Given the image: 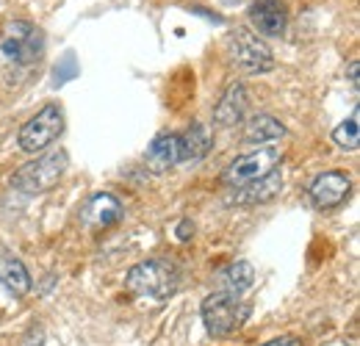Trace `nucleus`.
Here are the masks:
<instances>
[{
  "label": "nucleus",
  "mask_w": 360,
  "mask_h": 346,
  "mask_svg": "<svg viewBox=\"0 0 360 346\" xmlns=\"http://www.w3.org/2000/svg\"><path fill=\"white\" fill-rule=\"evenodd\" d=\"M125 286L139 300L164 302V300H169L178 291L180 271L175 269V263H169V260H141V263H136L134 269L128 271Z\"/></svg>",
  "instance_id": "nucleus-1"
},
{
  "label": "nucleus",
  "mask_w": 360,
  "mask_h": 346,
  "mask_svg": "<svg viewBox=\"0 0 360 346\" xmlns=\"http://www.w3.org/2000/svg\"><path fill=\"white\" fill-rule=\"evenodd\" d=\"M42 53H45V34L34 23L8 20L0 28V61L3 64L14 70H25V67H34L42 58Z\"/></svg>",
  "instance_id": "nucleus-2"
},
{
  "label": "nucleus",
  "mask_w": 360,
  "mask_h": 346,
  "mask_svg": "<svg viewBox=\"0 0 360 346\" xmlns=\"http://www.w3.org/2000/svg\"><path fill=\"white\" fill-rule=\"evenodd\" d=\"M200 313H202V324H205L211 338H227V335L238 333L247 324V319L252 313V305L244 302L236 294L214 291L211 297H205Z\"/></svg>",
  "instance_id": "nucleus-3"
},
{
  "label": "nucleus",
  "mask_w": 360,
  "mask_h": 346,
  "mask_svg": "<svg viewBox=\"0 0 360 346\" xmlns=\"http://www.w3.org/2000/svg\"><path fill=\"white\" fill-rule=\"evenodd\" d=\"M70 167V155L64 150H50L45 155H39L37 161H28L25 167H20L17 174L11 177V186L28 197L45 194L50 191Z\"/></svg>",
  "instance_id": "nucleus-4"
},
{
  "label": "nucleus",
  "mask_w": 360,
  "mask_h": 346,
  "mask_svg": "<svg viewBox=\"0 0 360 346\" xmlns=\"http://www.w3.org/2000/svg\"><path fill=\"white\" fill-rule=\"evenodd\" d=\"M280 161H283V150L274 147V144H264V147H255V150L238 155L225 169L222 180H225L230 188H238V186L255 183V180L271 174L280 167Z\"/></svg>",
  "instance_id": "nucleus-5"
},
{
  "label": "nucleus",
  "mask_w": 360,
  "mask_h": 346,
  "mask_svg": "<svg viewBox=\"0 0 360 346\" xmlns=\"http://www.w3.org/2000/svg\"><path fill=\"white\" fill-rule=\"evenodd\" d=\"M227 56L241 72H250V75L269 72L274 67V53L269 50V44L258 39L255 34H250L247 28H236L227 37Z\"/></svg>",
  "instance_id": "nucleus-6"
},
{
  "label": "nucleus",
  "mask_w": 360,
  "mask_h": 346,
  "mask_svg": "<svg viewBox=\"0 0 360 346\" xmlns=\"http://www.w3.org/2000/svg\"><path fill=\"white\" fill-rule=\"evenodd\" d=\"M64 130V111L56 103L39 108L22 128H20V150L22 153H42Z\"/></svg>",
  "instance_id": "nucleus-7"
},
{
  "label": "nucleus",
  "mask_w": 360,
  "mask_h": 346,
  "mask_svg": "<svg viewBox=\"0 0 360 346\" xmlns=\"http://www.w3.org/2000/svg\"><path fill=\"white\" fill-rule=\"evenodd\" d=\"M125 214L122 203L111 194V191H97L91 194L89 200L81 205L78 219H81V227L89 230V233H100V230H108L111 224H117Z\"/></svg>",
  "instance_id": "nucleus-8"
},
{
  "label": "nucleus",
  "mask_w": 360,
  "mask_h": 346,
  "mask_svg": "<svg viewBox=\"0 0 360 346\" xmlns=\"http://www.w3.org/2000/svg\"><path fill=\"white\" fill-rule=\"evenodd\" d=\"M352 191V180L349 174L344 172H321L316 174V180L311 183L308 194H311V203H314L319 211H333L338 208Z\"/></svg>",
  "instance_id": "nucleus-9"
},
{
  "label": "nucleus",
  "mask_w": 360,
  "mask_h": 346,
  "mask_svg": "<svg viewBox=\"0 0 360 346\" xmlns=\"http://www.w3.org/2000/svg\"><path fill=\"white\" fill-rule=\"evenodd\" d=\"M250 23L261 37H283L288 14L280 0H252L250 6Z\"/></svg>",
  "instance_id": "nucleus-10"
},
{
  "label": "nucleus",
  "mask_w": 360,
  "mask_h": 346,
  "mask_svg": "<svg viewBox=\"0 0 360 346\" xmlns=\"http://www.w3.org/2000/svg\"><path fill=\"white\" fill-rule=\"evenodd\" d=\"M283 188V174L280 169H274L271 174L255 180V183H247V186H238L233 188V194H227V205H258V203H269L280 194Z\"/></svg>",
  "instance_id": "nucleus-11"
},
{
  "label": "nucleus",
  "mask_w": 360,
  "mask_h": 346,
  "mask_svg": "<svg viewBox=\"0 0 360 346\" xmlns=\"http://www.w3.org/2000/svg\"><path fill=\"white\" fill-rule=\"evenodd\" d=\"M144 164L147 169L155 174H164L169 172L172 167L180 164V144H178V136L175 133H161L150 141L147 153H144Z\"/></svg>",
  "instance_id": "nucleus-12"
},
{
  "label": "nucleus",
  "mask_w": 360,
  "mask_h": 346,
  "mask_svg": "<svg viewBox=\"0 0 360 346\" xmlns=\"http://www.w3.org/2000/svg\"><path fill=\"white\" fill-rule=\"evenodd\" d=\"M0 286L14 297H25L31 291V274L25 263L3 247H0Z\"/></svg>",
  "instance_id": "nucleus-13"
},
{
  "label": "nucleus",
  "mask_w": 360,
  "mask_h": 346,
  "mask_svg": "<svg viewBox=\"0 0 360 346\" xmlns=\"http://www.w3.org/2000/svg\"><path fill=\"white\" fill-rule=\"evenodd\" d=\"M180 144V161L183 164H194L200 158L208 155L211 144H214V136H211V128L202 125V122H191L183 136H178Z\"/></svg>",
  "instance_id": "nucleus-14"
},
{
  "label": "nucleus",
  "mask_w": 360,
  "mask_h": 346,
  "mask_svg": "<svg viewBox=\"0 0 360 346\" xmlns=\"http://www.w3.org/2000/svg\"><path fill=\"white\" fill-rule=\"evenodd\" d=\"M244 108H247V91H244L241 84H230L225 89V94H222V100L214 108V122L219 128H233V125L241 122Z\"/></svg>",
  "instance_id": "nucleus-15"
},
{
  "label": "nucleus",
  "mask_w": 360,
  "mask_h": 346,
  "mask_svg": "<svg viewBox=\"0 0 360 346\" xmlns=\"http://www.w3.org/2000/svg\"><path fill=\"white\" fill-rule=\"evenodd\" d=\"M217 283H219V291L241 297L255 283V266L250 260H233V263H227L225 269L217 274Z\"/></svg>",
  "instance_id": "nucleus-16"
},
{
  "label": "nucleus",
  "mask_w": 360,
  "mask_h": 346,
  "mask_svg": "<svg viewBox=\"0 0 360 346\" xmlns=\"http://www.w3.org/2000/svg\"><path fill=\"white\" fill-rule=\"evenodd\" d=\"M285 136V125L277 120V117H271V114H258V117H252L250 122H247V128H244V141L247 144H274V141H280Z\"/></svg>",
  "instance_id": "nucleus-17"
},
{
  "label": "nucleus",
  "mask_w": 360,
  "mask_h": 346,
  "mask_svg": "<svg viewBox=\"0 0 360 346\" xmlns=\"http://www.w3.org/2000/svg\"><path fill=\"white\" fill-rule=\"evenodd\" d=\"M358 111L347 120V122H341L338 128L333 130V141L341 147V150H349V153H355L360 144V125H358Z\"/></svg>",
  "instance_id": "nucleus-18"
},
{
  "label": "nucleus",
  "mask_w": 360,
  "mask_h": 346,
  "mask_svg": "<svg viewBox=\"0 0 360 346\" xmlns=\"http://www.w3.org/2000/svg\"><path fill=\"white\" fill-rule=\"evenodd\" d=\"M75 72H78L75 58H72V53H67V56L61 58V64L56 67V84H67V81H70Z\"/></svg>",
  "instance_id": "nucleus-19"
},
{
  "label": "nucleus",
  "mask_w": 360,
  "mask_h": 346,
  "mask_svg": "<svg viewBox=\"0 0 360 346\" xmlns=\"http://www.w3.org/2000/svg\"><path fill=\"white\" fill-rule=\"evenodd\" d=\"M194 236V224H191V219H183L178 224V238L180 241H188Z\"/></svg>",
  "instance_id": "nucleus-20"
},
{
  "label": "nucleus",
  "mask_w": 360,
  "mask_h": 346,
  "mask_svg": "<svg viewBox=\"0 0 360 346\" xmlns=\"http://www.w3.org/2000/svg\"><path fill=\"white\" fill-rule=\"evenodd\" d=\"M264 346H302V341L294 338V335H283V338H274V341H269V344Z\"/></svg>",
  "instance_id": "nucleus-21"
},
{
  "label": "nucleus",
  "mask_w": 360,
  "mask_h": 346,
  "mask_svg": "<svg viewBox=\"0 0 360 346\" xmlns=\"http://www.w3.org/2000/svg\"><path fill=\"white\" fill-rule=\"evenodd\" d=\"M358 70H360V64L352 61V64H349V84H352V89H358Z\"/></svg>",
  "instance_id": "nucleus-22"
}]
</instances>
